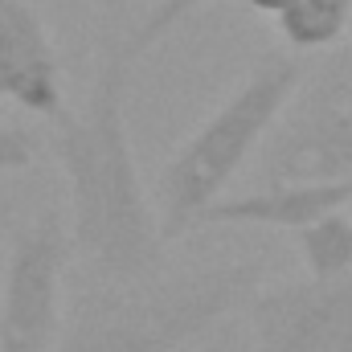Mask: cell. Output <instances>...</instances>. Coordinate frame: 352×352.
I'll use <instances>...</instances> for the list:
<instances>
[{"label": "cell", "instance_id": "obj_7", "mask_svg": "<svg viewBox=\"0 0 352 352\" xmlns=\"http://www.w3.org/2000/svg\"><path fill=\"white\" fill-rule=\"evenodd\" d=\"M0 98L50 127L74 111L54 33L33 0H0Z\"/></svg>", "mask_w": 352, "mask_h": 352}, {"label": "cell", "instance_id": "obj_5", "mask_svg": "<svg viewBox=\"0 0 352 352\" xmlns=\"http://www.w3.org/2000/svg\"><path fill=\"white\" fill-rule=\"evenodd\" d=\"M70 234L54 209L16 226L0 270V352H54L66 328Z\"/></svg>", "mask_w": 352, "mask_h": 352}, {"label": "cell", "instance_id": "obj_12", "mask_svg": "<svg viewBox=\"0 0 352 352\" xmlns=\"http://www.w3.org/2000/svg\"><path fill=\"white\" fill-rule=\"evenodd\" d=\"M242 4H246L250 12H258V16H270V21H274V16H283L287 8H295L299 0H242Z\"/></svg>", "mask_w": 352, "mask_h": 352}, {"label": "cell", "instance_id": "obj_2", "mask_svg": "<svg viewBox=\"0 0 352 352\" xmlns=\"http://www.w3.org/2000/svg\"><path fill=\"white\" fill-rule=\"evenodd\" d=\"M263 287V263H221L144 283H98L78 295L54 352H180L246 311Z\"/></svg>", "mask_w": 352, "mask_h": 352}, {"label": "cell", "instance_id": "obj_3", "mask_svg": "<svg viewBox=\"0 0 352 352\" xmlns=\"http://www.w3.org/2000/svg\"><path fill=\"white\" fill-rule=\"evenodd\" d=\"M303 70L307 62L291 50L263 54L242 74V82L176 144V152L156 176V213L168 242L201 230L205 209L226 197L230 180L263 148L274 119L303 82Z\"/></svg>", "mask_w": 352, "mask_h": 352}, {"label": "cell", "instance_id": "obj_4", "mask_svg": "<svg viewBox=\"0 0 352 352\" xmlns=\"http://www.w3.org/2000/svg\"><path fill=\"white\" fill-rule=\"evenodd\" d=\"M352 180V45L303 70L258 148V188Z\"/></svg>", "mask_w": 352, "mask_h": 352}, {"label": "cell", "instance_id": "obj_6", "mask_svg": "<svg viewBox=\"0 0 352 352\" xmlns=\"http://www.w3.org/2000/svg\"><path fill=\"white\" fill-rule=\"evenodd\" d=\"M246 316L254 352H352V270L258 287Z\"/></svg>", "mask_w": 352, "mask_h": 352}, {"label": "cell", "instance_id": "obj_8", "mask_svg": "<svg viewBox=\"0 0 352 352\" xmlns=\"http://www.w3.org/2000/svg\"><path fill=\"white\" fill-rule=\"evenodd\" d=\"M274 29L291 54H328L336 50L352 29V0H299L283 16H274Z\"/></svg>", "mask_w": 352, "mask_h": 352}, {"label": "cell", "instance_id": "obj_14", "mask_svg": "<svg viewBox=\"0 0 352 352\" xmlns=\"http://www.w3.org/2000/svg\"><path fill=\"white\" fill-rule=\"evenodd\" d=\"M349 37H352V29H349Z\"/></svg>", "mask_w": 352, "mask_h": 352}, {"label": "cell", "instance_id": "obj_10", "mask_svg": "<svg viewBox=\"0 0 352 352\" xmlns=\"http://www.w3.org/2000/svg\"><path fill=\"white\" fill-rule=\"evenodd\" d=\"M205 4H209V0H156V4L140 16V25L119 41V50H123L131 62H140V58H144V54H152V50H156L173 29H180L192 12H201Z\"/></svg>", "mask_w": 352, "mask_h": 352}, {"label": "cell", "instance_id": "obj_9", "mask_svg": "<svg viewBox=\"0 0 352 352\" xmlns=\"http://www.w3.org/2000/svg\"><path fill=\"white\" fill-rule=\"evenodd\" d=\"M295 242L311 278H336L352 270V217L344 209L307 221L303 230H295Z\"/></svg>", "mask_w": 352, "mask_h": 352}, {"label": "cell", "instance_id": "obj_11", "mask_svg": "<svg viewBox=\"0 0 352 352\" xmlns=\"http://www.w3.org/2000/svg\"><path fill=\"white\" fill-rule=\"evenodd\" d=\"M37 152H41V135H37L33 127L0 123V176L33 168V164H37Z\"/></svg>", "mask_w": 352, "mask_h": 352}, {"label": "cell", "instance_id": "obj_13", "mask_svg": "<svg viewBox=\"0 0 352 352\" xmlns=\"http://www.w3.org/2000/svg\"><path fill=\"white\" fill-rule=\"evenodd\" d=\"M90 4H98L102 12H123V8H127L131 0H90Z\"/></svg>", "mask_w": 352, "mask_h": 352}, {"label": "cell", "instance_id": "obj_1", "mask_svg": "<svg viewBox=\"0 0 352 352\" xmlns=\"http://www.w3.org/2000/svg\"><path fill=\"white\" fill-rule=\"evenodd\" d=\"M131 70L135 62L119 45L107 50L87 102L50 135V152L70 188V246L98 283H144L160 274L168 246L127 131Z\"/></svg>", "mask_w": 352, "mask_h": 352}]
</instances>
